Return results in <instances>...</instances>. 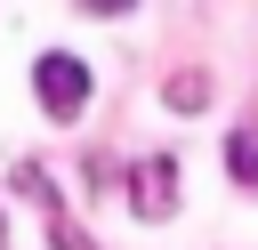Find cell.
Masks as SVG:
<instances>
[{
    "mask_svg": "<svg viewBox=\"0 0 258 250\" xmlns=\"http://www.w3.org/2000/svg\"><path fill=\"white\" fill-rule=\"evenodd\" d=\"M161 97H169V113H202L210 105V73H169Z\"/></svg>",
    "mask_w": 258,
    "mask_h": 250,
    "instance_id": "obj_3",
    "label": "cell"
},
{
    "mask_svg": "<svg viewBox=\"0 0 258 250\" xmlns=\"http://www.w3.org/2000/svg\"><path fill=\"white\" fill-rule=\"evenodd\" d=\"M226 169H234V185L258 194V129H234V137H226Z\"/></svg>",
    "mask_w": 258,
    "mask_h": 250,
    "instance_id": "obj_4",
    "label": "cell"
},
{
    "mask_svg": "<svg viewBox=\"0 0 258 250\" xmlns=\"http://www.w3.org/2000/svg\"><path fill=\"white\" fill-rule=\"evenodd\" d=\"M32 97H40V113H48V121H73V113L89 105V65H81V56H64V48L32 56Z\"/></svg>",
    "mask_w": 258,
    "mask_h": 250,
    "instance_id": "obj_1",
    "label": "cell"
},
{
    "mask_svg": "<svg viewBox=\"0 0 258 250\" xmlns=\"http://www.w3.org/2000/svg\"><path fill=\"white\" fill-rule=\"evenodd\" d=\"M0 250H8V218H0Z\"/></svg>",
    "mask_w": 258,
    "mask_h": 250,
    "instance_id": "obj_7",
    "label": "cell"
},
{
    "mask_svg": "<svg viewBox=\"0 0 258 250\" xmlns=\"http://www.w3.org/2000/svg\"><path fill=\"white\" fill-rule=\"evenodd\" d=\"M89 16H121V8H137V0H81Z\"/></svg>",
    "mask_w": 258,
    "mask_h": 250,
    "instance_id": "obj_6",
    "label": "cell"
},
{
    "mask_svg": "<svg viewBox=\"0 0 258 250\" xmlns=\"http://www.w3.org/2000/svg\"><path fill=\"white\" fill-rule=\"evenodd\" d=\"M48 250H97V242H89V234H81V226H73V218L48 202Z\"/></svg>",
    "mask_w": 258,
    "mask_h": 250,
    "instance_id": "obj_5",
    "label": "cell"
},
{
    "mask_svg": "<svg viewBox=\"0 0 258 250\" xmlns=\"http://www.w3.org/2000/svg\"><path fill=\"white\" fill-rule=\"evenodd\" d=\"M169 210H177V161H169V153H145V161H137V218L161 226Z\"/></svg>",
    "mask_w": 258,
    "mask_h": 250,
    "instance_id": "obj_2",
    "label": "cell"
}]
</instances>
